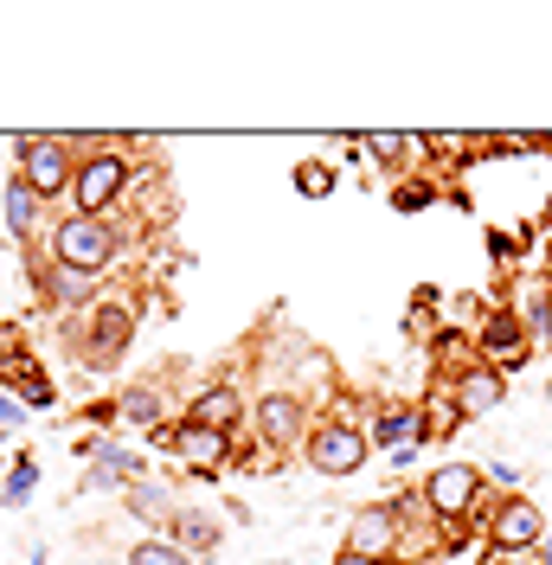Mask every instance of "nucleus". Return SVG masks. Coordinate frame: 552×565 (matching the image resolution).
Here are the masks:
<instances>
[{"label": "nucleus", "instance_id": "f257e3e1", "mask_svg": "<svg viewBox=\"0 0 552 565\" xmlns=\"http://www.w3.org/2000/svg\"><path fill=\"white\" fill-rule=\"evenodd\" d=\"M45 257H52V264H71V270H84V277H104L109 264L123 257V225H116V212H109V218L59 212L52 232H45Z\"/></svg>", "mask_w": 552, "mask_h": 565}, {"label": "nucleus", "instance_id": "f03ea898", "mask_svg": "<svg viewBox=\"0 0 552 565\" xmlns=\"http://www.w3.org/2000/svg\"><path fill=\"white\" fill-rule=\"evenodd\" d=\"M129 186H136V161H129V148L97 141V148L77 161V180H71V206H65V212L109 218L116 206H129Z\"/></svg>", "mask_w": 552, "mask_h": 565}, {"label": "nucleus", "instance_id": "7ed1b4c3", "mask_svg": "<svg viewBox=\"0 0 552 565\" xmlns=\"http://www.w3.org/2000/svg\"><path fill=\"white\" fill-rule=\"evenodd\" d=\"M251 430H257V444L270 450V457H289V450H302L315 430V405L302 398L296 386H270L251 398Z\"/></svg>", "mask_w": 552, "mask_h": 565}, {"label": "nucleus", "instance_id": "20e7f679", "mask_svg": "<svg viewBox=\"0 0 552 565\" xmlns=\"http://www.w3.org/2000/svg\"><path fill=\"white\" fill-rule=\"evenodd\" d=\"M13 174L33 186L39 200H59V212L71 206V180H77V154L65 136H20L13 141Z\"/></svg>", "mask_w": 552, "mask_h": 565}, {"label": "nucleus", "instance_id": "39448f33", "mask_svg": "<svg viewBox=\"0 0 552 565\" xmlns=\"http://www.w3.org/2000/svg\"><path fill=\"white\" fill-rule=\"evenodd\" d=\"M417 489H424V501H431V514L449 527V540H456V527H463V521H482L488 476L476 469V462H437Z\"/></svg>", "mask_w": 552, "mask_h": 565}, {"label": "nucleus", "instance_id": "423d86ee", "mask_svg": "<svg viewBox=\"0 0 552 565\" xmlns=\"http://www.w3.org/2000/svg\"><path fill=\"white\" fill-rule=\"evenodd\" d=\"M302 462H309L315 476H328V482H347V476H360L373 462V437L360 424H347L328 412V418H315L309 444H302Z\"/></svg>", "mask_w": 552, "mask_h": 565}, {"label": "nucleus", "instance_id": "0eeeda50", "mask_svg": "<svg viewBox=\"0 0 552 565\" xmlns=\"http://www.w3.org/2000/svg\"><path fill=\"white\" fill-rule=\"evenodd\" d=\"M546 508L533 494H495L482 501V540L488 553H540L546 546Z\"/></svg>", "mask_w": 552, "mask_h": 565}, {"label": "nucleus", "instance_id": "6e6552de", "mask_svg": "<svg viewBox=\"0 0 552 565\" xmlns=\"http://www.w3.org/2000/svg\"><path fill=\"white\" fill-rule=\"evenodd\" d=\"M399 540H405V521L392 501H367L353 508L341 527V559H373V565H392L399 559Z\"/></svg>", "mask_w": 552, "mask_h": 565}, {"label": "nucleus", "instance_id": "1a4fd4ad", "mask_svg": "<svg viewBox=\"0 0 552 565\" xmlns=\"http://www.w3.org/2000/svg\"><path fill=\"white\" fill-rule=\"evenodd\" d=\"M136 341V302H97L91 316H84V341H77V366H84V353H91V366L104 373L116 366L123 353Z\"/></svg>", "mask_w": 552, "mask_h": 565}, {"label": "nucleus", "instance_id": "9d476101", "mask_svg": "<svg viewBox=\"0 0 552 565\" xmlns=\"http://www.w3.org/2000/svg\"><path fill=\"white\" fill-rule=\"evenodd\" d=\"M155 444L168 450L187 476H219L225 462H232V437L225 430H206V424H168V430H155Z\"/></svg>", "mask_w": 552, "mask_h": 565}, {"label": "nucleus", "instance_id": "9b49d317", "mask_svg": "<svg viewBox=\"0 0 552 565\" xmlns=\"http://www.w3.org/2000/svg\"><path fill=\"white\" fill-rule=\"evenodd\" d=\"M476 353L508 380V373H520V366L533 360V334H527V321H520L514 309H495V316L482 321V334H476Z\"/></svg>", "mask_w": 552, "mask_h": 565}, {"label": "nucleus", "instance_id": "f8f14e48", "mask_svg": "<svg viewBox=\"0 0 552 565\" xmlns=\"http://www.w3.org/2000/svg\"><path fill=\"white\" fill-rule=\"evenodd\" d=\"M180 412H187V424H206V430L238 437V424H251V392H238L232 380H212V386H200Z\"/></svg>", "mask_w": 552, "mask_h": 565}, {"label": "nucleus", "instance_id": "ddd939ff", "mask_svg": "<svg viewBox=\"0 0 552 565\" xmlns=\"http://www.w3.org/2000/svg\"><path fill=\"white\" fill-rule=\"evenodd\" d=\"M449 392H456L463 418H495V412L508 405V380H501L488 360H469L463 373H449Z\"/></svg>", "mask_w": 552, "mask_h": 565}, {"label": "nucleus", "instance_id": "4468645a", "mask_svg": "<svg viewBox=\"0 0 552 565\" xmlns=\"http://www.w3.org/2000/svg\"><path fill=\"white\" fill-rule=\"evenodd\" d=\"M45 206H52V200H39L33 186L13 174V180H7V193H0V212H7V238L33 250V238H45V232H52V225H45Z\"/></svg>", "mask_w": 552, "mask_h": 565}, {"label": "nucleus", "instance_id": "2eb2a0df", "mask_svg": "<svg viewBox=\"0 0 552 565\" xmlns=\"http://www.w3.org/2000/svg\"><path fill=\"white\" fill-rule=\"evenodd\" d=\"M26 277L39 282V296L52 302V309H97L91 302V289H97V277H84V270H71V264H52V257H39V270H26Z\"/></svg>", "mask_w": 552, "mask_h": 565}, {"label": "nucleus", "instance_id": "dca6fc26", "mask_svg": "<svg viewBox=\"0 0 552 565\" xmlns=\"http://www.w3.org/2000/svg\"><path fill=\"white\" fill-rule=\"evenodd\" d=\"M0 386L13 392L26 412H52V405H59V392H52V373H45L39 360H26V353H0Z\"/></svg>", "mask_w": 552, "mask_h": 565}, {"label": "nucleus", "instance_id": "f3484780", "mask_svg": "<svg viewBox=\"0 0 552 565\" xmlns=\"http://www.w3.org/2000/svg\"><path fill=\"white\" fill-rule=\"evenodd\" d=\"M367 437H373V450H417L424 444V418H417V405H380L373 424H367Z\"/></svg>", "mask_w": 552, "mask_h": 565}, {"label": "nucleus", "instance_id": "a211bd4d", "mask_svg": "<svg viewBox=\"0 0 552 565\" xmlns=\"http://www.w3.org/2000/svg\"><path fill=\"white\" fill-rule=\"evenodd\" d=\"M123 508H129L136 521H148V527H161V533H168L180 514H187V501L173 494V482H155V476H148V482H136V489L123 494Z\"/></svg>", "mask_w": 552, "mask_h": 565}, {"label": "nucleus", "instance_id": "6ab92c4d", "mask_svg": "<svg viewBox=\"0 0 552 565\" xmlns=\"http://www.w3.org/2000/svg\"><path fill=\"white\" fill-rule=\"evenodd\" d=\"M116 418L129 424V430H148V437H155V430H168V386H161V380H141V386H129L123 392V398H116Z\"/></svg>", "mask_w": 552, "mask_h": 565}, {"label": "nucleus", "instance_id": "aec40b11", "mask_svg": "<svg viewBox=\"0 0 552 565\" xmlns=\"http://www.w3.org/2000/svg\"><path fill=\"white\" fill-rule=\"evenodd\" d=\"M168 540H173V546H187V553H193L200 565H212V553H219V514L187 501V514H180V521L168 527Z\"/></svg>", "mask_w": 552, "mask_h": 565}, {"label": "nucleus", "instance_id": "412c9836", "mask_svg": "<svg viewBox=\"0 0 552 565\" xmlns=\"http://www.w3.org/2000/svg\"><path fill=\"white\" fill-rule=\"evenodd\" d=\"M417 418H424V444H444V437H456V430L469 424V418H463V405H456V392H449V380H444V386L424 392Z\"/></svg>", "mask_w": 552, "mask_h": 565}, {"label": "nucleus", "instance_id": "4be33fe9", "mask_svg": "<svg viewBox=\"0 0 552 565\" xmlns=\"http://www.w3.org/2000/svg\"><path fill=\"white\" fill-rule=\"evenodd\" d=\"M39 489V462L33 457H13L7 462V482H0V508H26Z\"/></svg>", "mask_w": 552, "mask_h": 565}, {"label": "nucleus", "instance_id": "5701e85b", "mask_svg": "<svg viewBox=\"0 0 552 565\" xmlns=\"http://www.w3.org/2000/svg\"><path fill=\"white\" fill-rule=\"evenodd\" d=\"M129 565H200L187 546H173L168 533H155V540H136L129 546Z\"/></svg>", "mask_w": 552, "mask_h": 565}, {"label": "nucleus", "instance_id": "b1692460", "mask_svg": "<svg viewBox=\"0 0 552 565\" xmlns=\"http://www.w3.org/2000/svg\"><path fill=\"white\" fill-rule=\"evenodd\" d=\"M296 193H302V200H328V193H335V186H341V174H335V168H328V161H296Z\"/></svg>", "mask_w": 552, "mask_h": 565}, {"label": "nucleus", "instance_id": "393cba45", "mask_svg": "<svg viewBox=\"0 0 552 565\" xmlns=\"http://www.w3.org/2000/svg\"><path fill=\"white\" fill-rule=\"evenodd\" d=\"M482 476H488V482H495V489H501V494H520V469H514V462H508V457H495V462H488V469H482Z\"/></svg>", "mask_w": 552, "mask_h": 565}, {"label": "nucleus", "instance_id": "a878e982", "mask_svg": "<svg viewBox=\"0 0 552 565\" xmlns=\"http://www.w3.org/2000/svg\"><path fill=\"white\" fill-rule=\"evenodd\" d=\"M20 424H26V405L13 392H0V430H20Z\"/></svg>", "mask_w": 552, "mask_h": 565}, {"label": "nucleus", "instance_id": "bb28decb", "mask_svg": "<svg viewBox=\"0 0 552 565\" xmlns=\"http://www.w3.org/2000/svg\"><path fill=\"white\" fill-rule=\"evenodd\" d=\"M424 200H431L424 186H399V212H417V206H424Z\"/></svg>", "mask_w": 552, "mask_h": 565}, {"label": "nucleus", "instance_id": "cd10ccee", "mask_svg": "<svg viewBox=\"0 0 552 565\" xmlns=\"http://www.w3.org/2000/svg\"><path fill=\"white\" fill-rule=\"evenodd\" d=\"M540 559H546V565H552V533H546V546H540Z\"/></svg>", "mask_w": 552, "mask_h": 565}, {"label": "nucleus", "instance_id": "c85d7f7f", "mask_svg": "<svg viewBox=\"0 0 552 565\" xmlns=\"http://www.w3.org/2000/svg\"><path fill=\"white\" fill-rule=\"evenodd\" d=\"M335 565H373V559H335Z\"/></svg>", "mask_w": 552, "mask_h": 565}, {"label": "nucleus", "instance_id": "c756f323", "mask_svg": "<svg viewBox=\"0 0 552 565\" xmlns=\"http://www.w3.org/2000/svg\"><path fill=\"white\" fill-rule=\"evenodd\" d=\"M546 398H552V386H546Z\"/></svg>", "mask_w": 552, "mask_h": 565}, {"label": "nucleus", "instance_id": "7c9ffc66", "mask_svg": "<svg viewBox=\"0 0 552 565\" xmlns=\"http://www.w3.org/2000/svg\"><path fill=\"white\" fill-rule=\"evenodd\" d=\"M546 341H552V334H546Z\"/></svg>", "mask_w": 552, "mask_h": 565}]
</instances>
